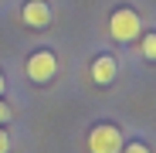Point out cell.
Here are the masks:
<instances>
[{
  "mask_svg": "<svg viewBox=\"0 0 156 153\" xmlns=\"http://www.w3.org/2000/svg\"><path fill=\"white\" fill-rule=\"evenodd\" d=\"M143 31V20L133 7H115L109 14V38L119 41V44H129V41H136Z\"/></svg>",
  "mask_w": 156,
  "mask_h": 153,
  "instance_id": "1",
  "label": "cell"
},
{
  "mask_svg": "<svg viewBox=\"0 0 156 153\" xmlns=\"http://www.w3.org/2000/svg\"><path fill=\"white\" fill-rule=\"evenodd\" d=\"M24 75H27L34 85L55 82V75H58V58H55V51H51V48H37L34 55H27V61H24Z\"/></svg>",
  "mask_w": 156,
  "mask_h": 153,
  "instance_id": "2",
  "label": "cell"
},
{
  "mask_svg": "<svg viewBox=\"0 0 156 153\" xmlns=\"http://www.w3.org/2000/svg\"><path fill=\"white\" fill-rule=\"evenodd\" d=\"M122 143H126L122 140V129L112 126V122H95L88 129V140H85L88 153H119Z\"/></svg>",
  "mask_w": 156,
  "mask_h": 153,
  "instance_id": "3",
  "label": "cell"
},
{
  "mask_svg": "<svg viewBox=\"0 0 156 153\" xmlns=\"http://www.w3.org/2000/svg\"><path fill=\"white\" fill-rule=\"evenodd\" d=\"M20 20L27 24L31 31H44L48 24H51V4H48V0H24Z\"/></svg>",
  "mask_w": 156,
  "mask_h": 153,
  "instance_id": "4",
  "label": "cell"
},
{
  "mask_svg": "<svg viewBox=\"0 0 156 153\" xmlns=\"http://www.w3.org/2000/svg\"><path fill=\"white\" fill-rule=\"evenodd\" d=\"M88 75H92V82H95L98 89L112 85V82H115V75H119V61H115V55H95Z\"/></svg>",
  "mask_w": 156,
  "mask_h": 153,
  "instance_id": "5",
  "label": "cell"
},
{
  "mask_svg": "<svg viewBox=\"0 0 156 153\" xmlns=\"http://www.w3.org/2000/svg\"><path fill=\"white\" fill-rule=\"evenodd\" d=\"M139 55H143L146 61H156V31H146V34L139 38Z\"/></svg>",
  "mask_w": 156,
  "mask_h": 153,
  "instance_id": "6",
  "label": "cell"
},
{
  "mask_svg": "<svg viewBox=\"0 0 156 153\" xmlns=\"http://www.w3.org/2000/svg\"><path fill=\"white\" fill-rule=\"evenodd\" d=\"M119 153H153V150H149L143 140H133V143H122V150H119Z\"/></svg>",
  "mask_w": 156,
  "mask_h": 153,
  "instance_id": "7",
  "label": "cell"
},
{
  "mask_svg": "<svg viewBox=\"0 0 156 153\" xmlns=\"http://www.w3.org/2000/svg\"><path fill=\"white\" fill-rule=\"evenodd\" d=\"M10 119H14V109H10L7 102H4V95H0V126H7Z\"/></svg>",
  "mask_w": 156,
  "mask_h": 153,
  "instance_id": "8",
  "label": "cell"
},
{
  "mask_svg": "<svg viewBox=\"0 0 156 153\" xmlns=\"http://www.w3.org/2000/svg\"><path fill=\"white\" fill-rule=\"evenodd\" d=\"M0 153H10V133L0 126Z\"/></svg>",
  "mask_w": 156,
  "mask_h": 153,
  "instance_id": "9",
  "label": "cell"
},
{
  "mask_svg": "<svg viewBox=\"0 0 156 153\" xmlns=\"http://www.w3.org/2000/svg\"><path fill=\"white\" fill-rule=\"evenodd\" d=\"M7 92V78H4V71H0V95Z\"/></svg>",
  "mask_w": 156,
  "mask_h": 153,
  "instance_id": "10",
  "label": "cell"
}]
</instances>
